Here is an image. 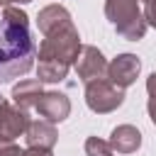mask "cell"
<instances>
[{
    "mask_svg": "<svg viewBox=\"0 0 156 156\" xmlns=\"http://www.w3.org/2000/svg\"><path fill=\"white\" fill-rule=\"evenodd\" d=\"M29 112L12 105L7 98L0 95V139L5 141H15L17 136H22L29 127Z\"/></svg>",
    "mask_w": 156,
    "mask_h": 156,
    "instance_id": "cell-5",
    "label": "cell"
},
{
    "mask_svg": "<svg viewBox=\"0 0 156 156\" xmlns=\"http://www.w3.org/2000/svg\"><path fill=\"white\" fill-rule=\"evenodd\" d=\"M24 139H27V146H37V149H54L56 141H58V132L51 122L46 119H34L29 122L27 132H24Z\"/></svg>",
    "mask_w": 156,
    "mask_h": 156,
    "instance_id": "cell-10",
    "label": "cell"
},
{
    "mask_svg": "<svg viewBox=\"0 0 156 156\" xmlns=\"http://www.w3.org/2000/svg\"><path fill=\"white\" fill-rule=\"evenodd\" d=\"M139 71H141L139 56H134V54H119V56H115V58L107 63L105 78H107L110 83H115L117 88H129V85L139 78Z\"/></svg>",
    "mask_w": 156,
    "mask_h": 156,
    "instance_id": "cell-7",
    "label": "cell"
},
{
    "mask_svg": "<svg viewBox=\"0 0 156 156\" xmlns=\"http://www.w3.org/2000/svg\"><path fill=\"white\" fill-rule=\"evenodd\" d=\"M71 24H73L71 12L63 5H46L37 15V27H39L41 34H49V32H56V29H63V27H71Z\"/></svg>",
    "mask_w": 156,
    "mask_h": 156,
    "instance_id": "cell-9",
    "label": "cell"
},
{
    "mask_svg": "<svg viewBox=\"0 0 156 156\" xmlns=\"http://www.w3.org/2000/svg\"><path fill=\"white\" fill-rule=\"evenodd\" d=\"M0 156H22V149H20L15 141L0 139Z\"/></svg>",
    "mask_w": 156,
    "mask_h": 156,
    "instance_id": "cell-14",
    "label": "cell"
},
{
    "mask_svg": "<svg viewBox=\"0 0 156 156\" xmlns=\"http://www.w3.org/2000/svg\"><path fill=\"white\" fill-rule=\"evenodd\" d=\"M37 112L41 119L56 124V122H63L68 115H71V100L58 93V90H49V93H41L39 102H37Z\"/></svg>",
    "mask_w": 156,
    "mask_h": 156,
    "instance_id": "cell-8",
    "label": "cell"
},
{
    "mask_svg": "<svg viewBox=\"0 0 156 156\" xmlns=\"http://www.w3.org/2000/svg\"><path fill=\"white\" fill-rule=\"evenodd\" d=\"M80 51V34L76 24L44 34L39 44V63H37V80L41 83H61L68 76L76 56Z\"/></svg>",
    "mask_w": 156,
    "mask_h": 156,
    "instance_id": "cell-2",
    "label": "cell"
},
{
    "mask_svg": "<svg viewBox=\"0 0 156 156\" xmlns=\"http://www.w3.org/2000/svg\"><path fill=\"white\" fill-rule=\"evenodd\" d=\"M22 156H54L51 149H37V146H29L27 151H22Z\"/></svg>",
    "mask_w": 156,
    "mask_h": 156,
    "instance_id": "cell-16",
    "label": "cell"
},
{
    "mask_svg": "<svg viewBox=\"0 0 156 156\" xmlns=\"http://www.w3.org/2000/svg\"><path fill=\"white\" fill-rule=\"evenodd\" d=\"M41 93H44L41 80H37V78H24V80H20V83L12 88V102H15L17 107H22V110H32V107H37Z\"/></svg>",
    "mask_w": 156,
    "mask_h": 156,
    "instance_id": "cell-12",
    "label": "cell"
},
{
    "mask_svg": "<svg viewBox=\"0 0 156 156\" xmlns=\"http://www.w3.org/2000/svg\"><path fill=\"white\" fill-rule=\"evenodd\" d=\"M146 112H149L151 122L156 124V98H149V102H146Z\"/></svg>",
    "mask_w": 156,
    "mask_h": 156,
    "instance_id": "cell-18",
    "label": "cell"
},
{
    "mask_svg": "<svg viewBox=\"0 0 156 156\" xmlns=\"http://www.w3.org/2000/svg\"><path fill=\"white\" fill-rule=\"evenodd\" d=\"M122 102H124V88H117L107 78H95L85 83V105L93 112L107 115V112H115Z\"/></svg>",
    "mask_w": 156,
    "mask_h": 156,
    "instance_id": "cell-4",
    "label": "cell"
},
{
    "mask_svg": "<svg viewBox=\"0 0 156 156\" xmlns=\"http://www.w3.org/2000/svg\"><path fill=\"white\" fill-rule=\"evenodd\" d=\"M37 44L29 32V15L17 5H5L0 15V83H10L32 71Z\"/></svg>",
    "mask_w": 156,
    "mask_h": 156,
    "instance_id": "cell-1",
    "label": "cell"
},
{
    "mask_svg": "<svg viewBox=\"0 0 156 156\" xmlns=\"http://www.w3.org/2000/svg\"><path fill=\"white\" fill-rule=\"evenodd\" d=\"M144 20L149 27L156 29V0H146V7H144Z\"/></svg>",
    "mask_w": 156,
    "mask_h": 156,
    "instance_id": "cell-15",
    "label": "cell"
},
{
    "mask_svg": "<svg viewBox=\"0 0 156 156\" xmlns=\"http://www.w3.org/2000/svg\"><path fill=\"white\" fill-rule=\"evenodd\" d=\"M0 5H2V2H0Z\"/></svg>",
    "mask_w": 156,
    "mask_h": 156,
    "instance_id": "cell-21",
    "label": "cell"
},
{
    "mask_svg": "<svg viewBox=\"0 0 156 156\" xmlns=\"http://www.w3.org/2000/svg\"><path fill=\"white\" fill-rule=\"evenodd\" d=\"M2 5H27V2H32V0H0Z\"/></svg>",
    "mask_w": 156,
    "mask_h": 156,
    "instance_id": "cell-19",
    "label": "cell"
},
{
    "mask_svg": "<svg viewBox=\"0 0 156 156\" xmlns=\"http://www.w3.org/2000/svg\"><path fill=\"white\" fill-rule=\"evenodd\" d=\"M73 68L78 73V78L83 83H90L95 78H105V71H107V61L102 56V51L93 44H80V51L73 61Z\"/></svg>",
    "mask_w": 156,
    "mask_h": 156,
    "instance_id": "cell-6",
    "label": "cell"
},
{
    "mask_svg": "<svg viewBox=\"0 0 156 156\" xmlns=\"http://www.w3.org/2000/svg\"><path fill=\"white\" fill-rule=\"evenodd\" d=\"M146 93H149V98H156V71L146 78Z\"/></svg>",
    "mask_w": 156,
    "mask_h": 156,
    "instance_id": "cell-17",
    "label": "cell"
},
{
    "mask_svg": "<svg viewBox=\"0 0 156 156\" xmlns=\"http://www.w3.org/2000/svg\"><path fill=\"white\" fill-rule=\"evenodd\" d=\"M144 2H146V0H144Z\"/></svg>",
    "mask_w": 156,
    "mask_h": 156,
    "instance_id": "cell-20",
    "label": "cell"
},
{
    "mask_svg": "<svg viewBox=\"0 0 156 156\" xmlns=\"http://www.w3.org/2000/svg\"><path fill=\"white\" fill-rule=\"evenodd\" d=\"M85 154H88V156H115L110 141L98 139V136H88V139H85Z\"/></svg>",
    "mask_w": 156,
    "mask_h": 156,
    "instance_id": "cell-13",
    "label": "cell"
},
{
    "mask_svg": "<svg viewBox=\"0 0 156 156\" xmlns=\"http://www.w3.org/2000/svg\"><path fill=\"white\" fill-rule=\"evenodd\" d=\"M105 17L127 41L144 39L149 27L144 20V10L139 7V0H105Z\"/></svg>",
    "mask_w": 156,
    "mask_h": 156,
    "instance_id": "cell-3",
    "label": "cell"
},
{
    "mask_svg": "<svg viewBox=\"0 0 156 156\" xmlns=\"http://www.w3.org/2000/svg\"><path fill=\"white\" fill-rule=\"evenodd\" d=\"M110 146L117 154H134L141 146V132L134 124H117L110 134Z\"/></svg>",
    "mask_w": 156,
    "mask_h": 156,
    "instance_id": "cell-11",
    "label": "cell"
}]
</instances>
